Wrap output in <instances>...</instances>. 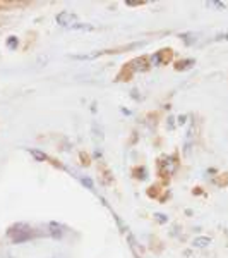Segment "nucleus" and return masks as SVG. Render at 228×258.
Here are the masks:
<instances>
[{
	"label": "nucleus",
	"mask_w": 228,
	"mask_h": 258,
	"mask_svg": "<svg viewBox=\"0 0 228 258\" xmlns=\"http://www.w3.org/2000/svg\"><path fill=\"white\" fill-rule=\"evenodd\" d=\"M31 153L36 157V159H43V160H47V155L45 153H40V152H35V150H31Z\"/></svg>",
	"instance_id": "39448f33"
},
{
	"label": "nucleus",
	"mask_w": 228,
	"mask_h": 258,
	"mask_svg": "<svg viewBox=\"0 0 228 258\" xmlns=\"http://www.w3.org/2000/svg\"><path fill=\"white\" fill-rule=\"evenodd\" d=\"M209 243H211L209 238H197L196 241H194V244H196V246H208Z\"/></svg>",
	"instance_id": "20e7f679"
},
{
	"label": "nucleus",
	"mask_w": 228,
	"mask_h": 258,
	"mask_svg": "<svg viewBox=\"0 0 228 258\" xmlns=\"http://www.w3.org/2000/svg\"><path fill=\"white\" fill-rule=\"evenodd\" d=\"M11 238L14 239L16 243H23L24 239H30L31 238V232H30V229L24 227V226H23V229H19V226H16L11 231Z\"/></svg>",
	"instance_id": "f03ea898"
},
{
	"label": "nucleus",
	"mask_w": 228,
	"mask_h": 258,
	"mask_svg": "<svg viewBox=\"0 0 228 258\" xmlns=\"http://www.w3.org/2000/svg\"><path fill=\"white\" fill-rule=\"evenodd\" d=\"M57 23L60 24V26H65V28H72V30H93V26H86V24H82L79 19H77V16L70 14V12H60L59 16H57Z\"/></svg>",
	"instance_id": "f257e3e1"
},
{
	"label": "nucleus",
	"mask_w": 228,
	"mask_h": 258,
	"mask_svg": "<svg viewBox=\"0 0 228 258\" xmlns=\"http://www.w3.org/2000/svg\"><path fill=\"white\" fill-rule=\"evenodd\" d=\"M192 64H194V60H192V59L182 60V62H179V64H175V69H177V71H185V69L192 68Z\"/></svg>",
	"instance_id": "7ed1b4c3"
}]
</instances>
